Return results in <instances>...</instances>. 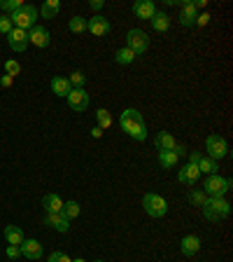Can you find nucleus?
I'll return each instance as SVG.
<instances>
[{"instance_id": "10", "label": "nucleus", "mask_w": 233, "mask_h": 262, "mask_svg": "<svg viewBox=\"0 0 233 262\" xmlns=\"http://www.w3.org/2000/svg\"><path fill=\"white\" fill-rule=\"evenodd\" d=\"M110 21H107V17H103V14H94L91 19H86V31H89L91 35H96V38H100V35H107L110 33Z\"/></svg>"}, {"instance_id": "30", "label": "nucleus", "mask_w": 233, "mask_h": 262, "mask_svg": "<svg viewBox=\"0 0 233 262\" xmlns=\"http://www.w3.org/2000/svg\"><path fill=\"white\" fill-rule=\"evenodd\" d=\"M86 31V19L84 17H72L70 19V33H84Z\"/></svg>"}, {"instance_id": "23", "label": "nucleus", "mask_w": 233, "mask_h": 262, "mask_svg": "<svg viewBox=\"0 0 233 262\" xmlns=\"http://www.w3.org/2000/svg\"><path fill=\"white\" fill-rule=\"evenodd\" d=\"M196 166H198L200 173H208V176H212V173L219 171V162H215V159H210V157L200 155V159L196 162Z\"/></svg>"}, {"instance_id": "34", "label": "nucleus", "mask_w": 233, "mask_h": 262, "mask_svg": "<svg viewBox=\"0 0 233 262\" xmlns=\"http://www.w3.org/2000/svg\"><path fill=\"white\" fill-rule=\"evenodd\" d=\"M5 70H7V75H19L21 73V66H19V61H14V59H10V61H5Z\"/></svg>"}, {"instance_id": "31", "label": "nucleus", "mask_w": 233, "mask_h": 262, "mask_svg": "<svg viewBox=\"0 0 233 262\" xmlns=\"http://www.w3.org/2000/svg\"><path fill=\"white\" fill-rule=\"evenodd\" d=\"M189 201L194 204V206H200L203 208V204L208 201V195L203 190H191V195H189Z\"/></svg>"}, {"instance_id": "18", "label": "nucleus", "mask_w": 233, "mask_h": 262, "mask_svg": "<svg viewBox=\"0 0 233 262\" xmlns=\"http://www.w3.org/2000/svg\"><path fill=\"white\" fill-rule=\"evenodd\" d=\"M42 206H45L47 213H61L63 211V199L56 192H49V195H45V199H42Z\"/></svg>"}, {"instance_id": "42", "label": "nucleus", "mask_w": 233, "mask_h": 262, "mask_svg": "<svg viewBox=\"0 0 233 262\" xmlns=\"http://www.w3.org/2000/svg\"><path fill=\"white\" fill-rule=\"evenodd\" d=\"M194 5H196V10H203V7H208V0H196Z\"/></svg>"}, {"instance_id": "13", "label": "nucleus", "mask_w": 233, "mask_h": 262, "mask_svg": "<svg viewBox=\"0 0 233 262\" xmlns=\"http://www.w3.org/2000/svg\"><path fill=\"white\" fill-rule=\"evenodd\" d=\"M19 248H21V255L28 257L31 262H33V260H40V257H42V244H40L38 239H23Z\"/></svg>"}, {"instance_id": "25", "label": "nucleus", "mask_w": 233, "mask_h": 262, "mask_svg": "<svg viewBox=\"0 0 233 262\" xmlns=\"http://www.w3.org/2000/svg\"><path fill=\"white\" fill-rule=\"evenodd\" d=\"M135 59H138V54H135L133 50H128V47H122V50H116V54H114V61L122 63V66H128V63H133Z\"/></svg>"}, {"instance_id": "7", "label": "nucleus", "mask_w": 233, "mask_h": 262, "mask_svg": "<svg viewBox=\"0 0 233 262\" xmlns=\"http://www.w3.org/2000/svg\"><path fill=\"white\" fill-rule=\"evenodd\" d=\"M206 150H208V157H210V159L219 162V159L228 157V143H226V138H222V136H208Z\"/></svg>"}, {"instance_id": "14", "label": "nucleus", "mask_w": 233, "mask_h": 262, "mask_svg": "<svg viewBox=\"0 0 233 262\" xmlns=\"http://www.w3.org/2000/svg\"><path fill=\"white\" fill-rule=\"evenodd\" d=\"M198 178H200V171H198V166L191 164V162L184 164V166L178 171V180L182 185H196L198 183Z\"/></svg>"}, {"instance_id": "41", "label": "nucleus", "mask_w": 233, "mask_h": 262, "mask_svg": "<svg viewBox=\"0 0 233 262\" xmlns=\"http://www.w3.org/2000/svg\"><path fill=\"white\" fill-rule=\"evenodd\" d=\"M91 136H94V138H100V136H103V129H100V127L91 129Z\"/></svg>"}, {"instance_id": "5", "label": "nucleus", "mask_w": 233, "mask_h": 262, "mask_svg": "<svg viewBox=\"0 0 233 262\" xmlns=\"http://www.w3.org/2000/svg\"><path fill=\"white\" fill-rule=\"evenodd\" d=\"M228 190H231V178H222L219 173L208 176L206 183H203V192L208 197H224Z\"/></svg>"}, {"instance_id": "17", "label": "nucleus", "mask_w": 233, "mask_h": 262, "mask_svg": "<svg viewBox=\"0 0 233 262\" xmlns=\"http://www.w3.org/2000/svg\"><path fill=\"white\" fill-rule=\"evenodd\" d=\"M133 14L138 19H152L156 14V5L152 0H138L133 5Z\"/></svg>"}, {"instance_id": "43", "label": "nucleus", "mask_w": 233, "mask_h": 262, "mask_svg": "<svg viewBox=\"0 0 233 262\" xmlns=\"http://www.w3.org/2000/svg\"><path fill=\"white\" fill-rule=\"evenodd\" d=\"M72 262H86V260H84V257H75V260H72Z\"/></svg>"}, {"instance_id": "32", "label": "nucleus", "mask_w": 233, "mask_h": 262, "mask_svg": "<svg viewBox=\"0 0 233 262\" xmlns=\"http://www.w3.org/2000/svg\"><path fill=\"white\" fill-rule=\"evenodd\" d=\"M23 5H26L23 0H3V3H0V7H3L5 12H12V14H14V12H19Z\"/></svg>"}, {"instance_id": "8", "label": "nucleus", "mask_w": 233, "mask_h": 262, "mask_svg": "<svg viewBox=\"0 0 233 262\" xmlns=\"http://www.w3.org/2000/svg\"><path fill=\"white\" fill-rule=\"evenodd\" d=\"M26 33H28V45L40 47V50L49 47L51 35H49V31H47L45 26H38V23H35V26L31 28V31H26Z\"/></svg>"}, {"instance_id": "44", "label": "nucleus", "mask_w": 233, "mask_h": 262, "mask_svg": "<svg viewBox=\"0 0 233 262\" xmlns=\"http://www.w3.org/2000/svg\"><path fill=\"white\" fill-rule=\"evenodd\" d=\"M94 262H103V260H94Z\"/></svg>"}, {"instance_id": "22", "label": "nucleus", "mask_w": 233, "mask_h": 262, "mask_svg": "<svg viewBox=\"0 0 233 262\" xmlns=\"http://www.w3.org/2000/svg\"><path fill=\"white\" fill-rule=\"evenodd\" d=\"M40 14H42V19H54L59 12H61V0H47L45 5L40 7Z\"/></svg>"}, {"instance_id": "4", "label": "nucleus", "mask_w": 233, "mask_h": 262, "mask_svg": "<svg viewBox=\"0 0 233 262\" xmlns=\"http://www.w3.org/2000/svg\"><path fill=\"white\" fill-rule=\"evenodd\" d=\"M142 206H144V213L152 218H163L168 213V201L161 195H156V192H147L142 197Z\"/></svg>"}, {"instance_id": "3", "label": "nucleus", "mask_w": 233, "mask_h": 262, "mask_svg": "<svg viewBox=\"0 0 233 262\" xmlns=\"http://www.w3.org/2000/svg\"><path fill=\"white\" fill-rule=\"evenodd\" d=\"M38 7L35 5H23L19 12H14V14H10L12 19V26L14 28H21V31H31V28L35 26V21H38Z\"/></svg>"}, {"instance_id": "37", "label": "nucleus", "mask_w": 233, "mask_h": 262, "mask_svg": "<svg viewBox=\"0 0 233 262\" xmlns=\"http://www.w3.org/2000/svg\"><path fill=\"white\" fill-rule=\"evenodd\" d=\"M21 255V248H19V246H7V257H12V260H17V257Z\"/></svg>"}, {"instance_id": "9", "label": "nucleus", "mask_w": 233, "mask_h": 262, "mask_svg": "<svg viewBox=\"0 0 233 262\" xmlns=\"http://www.w3.org/2000/svg\"><path fill=\"white\" fill-rule=\"evenodd\" d=\"M66 99H68L70 110H75V112H84L86 108H89V101H91L86 89H70V94H68Z\"/></svg>"}, {"instance_id": "19", "label": "nucleus", "mask_w": 233, "mask_h": 262, "mask_svg": "<svg viewBox=\"0 0 233 262\" xmlns=\"http://www.w3.org/2000/svg\"><path fill=\"white\" fill-rule=\"evenodd\" d=\"M152 21V28H154L156 33H166L168 28H170V17H168L166 12H159L156 10V14L150 19Z\"/></svg>"}, {"instance_id": "2", "label": "nucleus", "mask_w": 233, "mask_h": 262, "mask_svg": "<svg viewBox=\"0 0 233 262\" xmlns=\"http://www.w3.org/2000/svg\"><path fill=\"white\" fill-rule=\"evenodd\" d=\"M203 216L208 220H212V223L224 220V218L231 216V204L224 197H208V201L203 204Z\"/></svg>"}, {"instance_id": "38", "label": "nucleus", "mask_w": 233, "mask_h": 262, "mask_svg": "<svg viewBox=\"0 0 233 262\" xmlns=\"http://www.w3.org/2000/svg\"><path fill=\"white\" fill-rule=\"evenodd\" d=\"M172 152H175V155H187V145L184 143H175V148H172Z\"/></svg>"}, {"instance_id": "20", "label": "nucleus", "mask_w": 233, "mask_h": 262, "mask_svg": "<svg viewBox=\"0 0 233 262\" xmlns=\"http://www.w3.org/2000/svg\"><path fill=\"white\" fill-rule=\"evenodd\" d=\"M154 143H156V150H159V152H166V150H172L178 140L172 138V136L168 134V131H161V134H156Z\"/></svg>"}, {"instance_id": "39", "label": "nucleus", "mask_w": 233, "mask_h": 262, "mask_svg": "<svg viewBox=\"0 0 233 262\" xmlns=\"http://www.w3.org/2000/svg\"><path fill=\"white\" fill-rule=\"evenodd\" d=\"M12 82H14V78H12V75H3V78H0V84H3V87H12Z\"/></svg>"}, {"instance_id": "6", "label": "nucleus", "mask_w": 233, "mask_h": 262, "mask_svg": "<svg viewBox=\"0 0 233 262\" xmlns=\"http://www.w3.org/2000/svg\"><path fill=\"white\" fill-rule=\"evenodd\" d=\"M126 47L128 50H133L135 54H144V52L150 50V38H147V33L144 31H140V28H131L126 35Z\"/></svg>"}, {"instance_id": "16", "label": "nucleus", "mask_w": 233, "mask_h": 262, "mask_svg": "<svg viewBox=\"0 0 233 262\" xmlns=\"http://www.w3.org/2000/svg\"><path fill=\"white\" fill-rule=\"evenodd\" d=\"M180 251H182V255H187V257L196 255V253L200 251V239L196 234H187L182 241H180Z\"/></svg>"}, {"instance_id": "26", "label": "nucleus", "mask_w": 233, "mask_h": 262, "mask_svg": "<svg viewBox=\"0 0 233 262\" xmlns=\"http://www.w3.org/2000/svg\"><path fill=\"white\" fill-rule=\"evenodd\" d=\"M180 162V157L175 155L172 150H166V152H159V164H161L163 169H172V166H178Z\"/></svg>"}, {"instance_id": "28", "label": "nucleus", "mask_w": 233, "mask_h": 262, "mask_svg": "<svg viewBox=\"0 0 233 262\" xmlns=\"http://www.w3.org/2000/svg\"><path fill=\"white\" fill-rule=\"evenodd\" d=\"M79 211H82V208H79V204H77V201H63V216H66L68 218V220H72V218H77L79 216Z\"/></svg>"}, {"instance_id": "40", "label": "nucleus", "mask_w": 233, "mask_h": 262, "mask_svg": "<svg viewBox=\"0 0 233 262\" xmlns=\"http://www.w3.org/2000/svg\"><path fill=\"white\" fill-rule=\"evenodd\" d=\"M103 5H105V3H103V0H91V10H94V12L103 10Z\"/></svg>"}, {"instance_id": "15", "label": "nucleus", "mask_w": 233, "mask_h": 262, "mask_svg": "<svg viewBox=\"0 0 233 262\" xmlns=\"http://www.w3.org/2000/svg\"><path fill=\"white\" fill-rule=\"evenodd\" d=\"M45 225L54 227L56 232H68V229H70V220H68L63 213H47V216H45Z\"/></svg>"}, {"instance_id": "36", "label": "nucleus", "mask_w": 233, "mask_h": 262, "mask_svg": "<svg viewBox=\"0 0 233 262\" xmlns=\"http://www.w3.org/2000/svg\"><path fill=\"white\" fill-rule=\"evenodd\" d=\"M210 14H208V12H200V14H198V17H196V26H200V28H203V26H208V23H210Z\"/></svg>"}, {"instance_id": "1", "label": "nucleus", "mask_w": 233, "mask_h": 262, "mask_svg": "<svg viewBox=\"0 0 233 262\" xmlns=\"http://www.w3.org/2000/svg\"><path fill=\"white\" fill-rule=\"evenodd\" d=\"M119 127L126 131L133 140H144L147 138V124H144L142 112H138L135 108H126L119 117Z\"/></svg>"}, {"instance_id": "35", "label": "nucleus", "mask_w": 233, "mask_h": 262, "mask_svg": "<svg viewBox=\"0 0 233 262\" xmlns=\"http://www.w3.org/2000/svg\"><path fill=\"white\" fill-rule=\"evenodd\" d=\"M49 262H72V260H70V257H68L63 251H54V253L49 255Z\"/></svg>"}, {"instance_id": "21", "label": "nucleus", "mask_w": 233, "mask_h": 262, "mask_svg": "<svg viewBox=\"0 0 233 262\" xmlns=\"http://www.w3.org/2000/svg\"><path fill=\"white\" fill-rule=\"evenodd\" d=\"M70 82H68V78H63V75H56L54 80H51V91H54L56 96H68L70 94Z\"/></svg>"}, {"instance_id": "24", "label": "nucleus", "mask_w": 233, "mask_h": 262, "mask_svg": "<svg viewBox=\"0 0 233 262\" xmlns=\"http://www.w3.org/2000/svg\"><path fill=\"white\" fill-rule=\"evenodd\" d=\"M5 239H7V244H12V246H21V241H23L21 227H17V225H7L5 227Z\"/></svg>"}, {"instance_id": "12", "label": "nucleus", "mask_w": 233, "mask_h": 262, "mask_svg": "<svg viewBox=\"0 0 233 262\" xmlns=\"http://www.w3.org/2000/svg\"><path fill=\"white\" fill-rule=\"evenodd\" d=\"M7 45L14 52H23L28 47V33L21 31V28H12L10 33H7Z\"/></svg>"}, {"instance_id": "33", "label": "nucleus", "mask_w": 233, "mask_h": 262, "mask_svg": "<svg viewBox=\"0 0 233 262\" xmlns=\"http://www.w3.org/2000/svg\"><path fill=\"white\" fill-rule=\"evenodd\" d=\"M12 19H10V14H0V33L3 35H7L12 31Z\"/></svg>"}, {"instance_id": "29", "label": "nucleus", "mask_w": 233, "mask_h": 262, "mask_svg": "<svg viewBox=\"0 0 233 262\" xmlns=\"http://www.w3.org/2000/svg\"><path fill=\"white\" fill-rule=\"evenodd\" d=\"M68 82H70L72 89H84V82H86V78H84L82 70H75L70 78H68Z\"/></svg>"}, {"instance_id": "11", "label": "nucleus", "mask_w": 233, "mask_h": 262, "mask_svg": "<svg viewBox=\"0 0 233 262\" xmlns=\"http://www.w3.org/2000/svg\"><path fill=\"white\" fill-rule=\"evenodd\" d=\"M196 17H198V10H196V5L191 3V0H184L182 5H180V23H182L184 28L196 26Z\"/></svg>"}, {"instance_id": "27", "label": "nucleus", "mask_w": 233, "mask_h": 262, "mask_svg": "<svg viewBox=\"0 0 233 262\" xmlns=\"http://www.w3.org/2000/svg\"><path fill=\"white\" fill-rule=\"evenodd\" d=\"M96 120H98V127L103 129V131H105V129H110L112 122H114V120H112V115H110V110H105V108H98V110H96Z\"/></svg>"}]
</instances>
